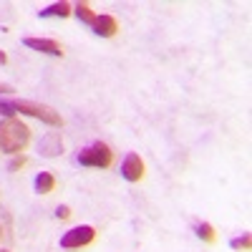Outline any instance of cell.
Wrapping results in <instances>:
<instances>
[{
    "mask_svg": "<svg viewBox=\"0 0 252 252\" xmlns=\"http://www.w3.org/2000/svg\"><path fill=\"white\" fill-rule=\"evenodd\" d=\"M3 94H13V86H8V83H0V96Z\"/></svg>",
    "mask_w": 252,
    "mask_h": 252,
    "instance_id": "17",
    "label": "cell"
},
{
    "mask_svg": "<svg viewBox=\"0 0 252 252\" xmlns=\"http://www.w3.org/2000/svg\"><path fill=\"white\" fill-rule=\"evenodd\" d=\"M73 13V8H71V3H53V5H48L46 10H40V18H68Z\"/></svg>",
    "mask_w": 252,
    "mask_h": 252,
    "instance_id": "9",
    "label": "cell"
},
{
    "mask_svg": "<svg viewBox=\"0 0 252 252\" xmlns=\"http://www.w3.org/2000/svg\"><path fill=\"white\" fill-rule=\"evenodd\" d=\"M73 13H76V15H78V20H83L86 26H94L96 15H94V10H91V5H89V3H78V5L73 8Z\"/></svg>",
    "mask_w": 252,
    "mask_h": 252,
    "instance_id": "12",
    "label": "cell"
},
{
    "mask_svg": "<svg viewBox=\"0 0 252 252\" xmlns=\"http://www.w3.org/2000/svg\"><path fill=\"white\" fill-rule=\"evenodd\" d=\"M56 217H58V220H68V217H71V207H66V204H58V209H56Z\"/></svg>",
    "mask_w": 252,
    "mask_h": 252,
    "instance_id": "16",
    "label": "cell"
},
{
    "mask_svg": "<svg viewBox=\"0 0 252 252\" xmlns=\"http://www.w3.org/2000/svg\"><path fill=\"white\" fill-rule=\"evenodd\" d=\"M0 252H10V250H0Z\"/></svg>",
    "mask_w": 252,
    "mask_h": 252,
    "instance_id": "20",
    "label": "cell"
},
{
    "mask_svg": "<svg viewBox=\"0 0 252 252\" xmlns=\"http://www.w3.org/2000/svg\"><path fill=\"white\" fill-rule=\"evenodd\" d=\"M38 152H40V157H46V159L61 157V154H63V139H61V131H48L43 139H40Z\"/></svg>",
    "mask_w": 252,
    "mask_h": 252,
    "instance_id": "5",
    "label": "cell"
},
{
    "mask_svg": "<svg viewBox=\"0 0 252 252\" xmlns=\"http://www.w3.org/2000/svg\"><path fill=\"white\" fill-rule=\"evenodd\" d=\"M26 164H28V157L26 154H15L10 159V164H8V172H18V169H23Z\"/></svg>",
    "mask_w": 252,
    "mask_h": 252,
    "instance_id": "14",
    "label": "cell"
},
{
    "mask_svg": "<svg viewBox=\"0 0 252 252\" xmlns=\"http://www.w3.org/2000/svg\"><path fill=\"white\" fill-rule=\"evenodd\" d=\"M33 184H35V192H38V194H51L53 189H56V179H53L51 172H40Z\"/></svg>",
    "mask_w": 252,
    "mask_h": 252,
    "instance_id": "10",
    "label": "cell"
},
{
    "mask_svg": "<svg viewBox=\"0 0 252 252\" xmlns=\"http://www.w3.org/2000/svg\"><path fill=\"white\" fill-rule=\"evenodd\" d=\"M96 240V229L91 224H81V227H73L68 229L66 235L61 237V247L66 250H78V247H86Z\"/></svg>",
    "mask_w": 252,
    "mask_h": 252,
    "instance_id": "4",
    "label": "cell"
},
{
    "mask_svg": "<svg viewBox=\"0 0 252 252\" xmlns=\"http://www.w3.org/2000/svg\"><path fill=\"white\" fill-rule=\"evenodd\" d=\"M94 33L96 35H103V38H111V35H116V31H119V23H116V18H111V15H96V20H94Z\"/></svg>",
    "mask_w": 252,
    "mask_h": 252,
    "instance_id": "8",
    "label": "cell"
},
{
    "mask_svg": "<svg viewBox=\"0 0 252 252\" xmlns=\"http://www.w3.org/2000/svg\"><path fill=\"white\" fill-rule=\"evenodd\" d=\"M114 161V152L109 149V144L103 141H94L91 146L78 152V164L83 166H94V169H106Z\"/></svg>",
    "mask_w": 252,
    "mask_h": 252,
    "instance_id": "2",
    "label": "cell"
},
{
    "mask_svg": "<svg viewBox=\"0 0 252 252\" xmlns=\"http://www.w3.org/2000/svg\"><path fill=\"white\" fill-rule=\"evenodd\" d=\"M23 43L28 46V48H33V51H40V53H48V56H63V48L56 43L53 38H26Z\"/></svg>",
    "mask_w": 252,
    "mask_h": 252,
    "instance_id": "7",
    "label": "cell"
},
{
    "mask_svg": "<svg viewBox=\"0 0 252 252\" xmlns=\"http://www.w3.org/2000/svg\"><path fill=\"white\" fill-rule=\"evenodd\" d=\"M0 114L3 116H8V119H13L18 111H15V103L13 101H5V98H0Z\"/></svg>",
    "mask_w": 252,
    "mask_h": 252,
    "instance_id": "15",
    "label": "cell"
},
{
    "mask_svg": "<svg viewBox=\"0 0 252 252\" xmlns=\"http://www.w3.org/2000/svg\"><path fill=\"white\" fill-rule=\"evenodd\" d=\"M5 61H8V56H5L3 51H0V66H3V63H5Z\"/></svg>",
    "mask_w": 252,
    "mask_h": 252,
    "instance_id": "18",
    "label": "cell"
},
{
    "mask_svg": "<svg viewBox=\"0 0 252 252\" xmlns=\"http://www.w3.org/2000/svg\"><path fill=\"white\" fill-rule=\"evenodd\" d=\"M31 141V129L18 121V119H5L0 121V149L5 154H23V149Z\"/></svg>",
    "mask_w": 252,
    "mask_h": 252,
    "instance_id": "1",
    "label": "cell"
},
{
    "mask_svg": "<svg viewBox=\"0 0 252 252\" xmlns=\"http://www.w3.org/2000/svg\"><path fill=\"white\" fill-rule=\"evenodd\" d=\"M229 247L237 250V252H250V247H252V237H250V232H242L240 237H235L232 242H229Z\"/></svg>",
    "mask_w": 252,
    "mask_h": 252,
    "instance_id": "13",
    "label": "cell"
},
{
    "mask_svg": "<svg viewBox=\"0 0 252 252\" xmlns=\"http://www.w3.org/2000/svg\"><path fill=\"white\" fill-rule=\"evenodd\" d=\"M13 103H15V111L28 114V116H33V119H40V121H46V124H51V126H61V124H63L61 114H58L56 109L46 106V103H35V101H26V98L13 101Z\"/></svg>",
    "mask_w": 252,
    "mask_h": 252,
    "instance_id": "3",
    "label": "cell"
},
{
    "mask_svg": "<svg viewBox=\"0 0 252 252\" xmlns=\"http://www.w3.org/2000/svg\"><path fill=\"white\" fill-rule=\"evenodd\" d=\"M0 237H3V224H0Z\"/></svg>",
    "mask_w": 252,
    "mask_h": 252,
    "instance_id": "19",
    "label": "cell"
},
{
    "mask_svg": "<svg viewBox=\"0 0 252 252\" xmlns=\"http://www.w3.org/2000/svg\"><path fill=\"white\" fill-rule=\"evenodd\" d=\"M144 159L139 157V154H129L124 159V166H121V174L129 179V182H141V177H144Z\"/></svg>",
    "mask_w": 252,
    "mask_h": 252,
    "instance_id": "6",
    "label": "cell"
},
{
    "mask_svg": "<svg viewBox=\"0 0 252 252\" xmlns=\"http://www.w3.org/2000/svg\"><path fill=\"white\" fill-rule=\"evenodd\" d=\"M197 237L204 240V242H209V245L217 242V232H215V227L209 224V222H199L197 224Z\"/></svg>",
    "mask_w": 252,
    "mask_h": 252,
    "instance_id": "11",
    "label": "cell"
}]
</instances>
